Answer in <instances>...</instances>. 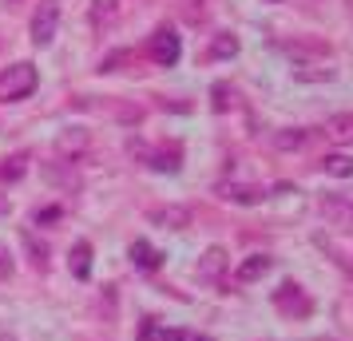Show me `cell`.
Returning a JSON list of instances; mask_svg holds the SVG:
<instances>
[{"mask_svg":"<svg viewBox=\"0 0 353 341\" xmlns=\"http://www.w3.org/2000/svg\"><path fill=\"white\" fill-rule=\"evenodd\" d=\"M36 92V68L32 64H12L0 72V99H24Z\"/></svg>","mask_w":353,"mask_h":341,"instance_id":"obj_1","label":"cell"},{"mask_svg":"<svg viewBox=\"0 0 353 341\" xmlns=\"http://www.w3.org/2000/svg\"><path fill=\"white\" fill-rule=\"evenodd\" d=\"M56 28H60V0H40V8L32 12V44L48 48L56 40Z\"/></svg>","mask_w":353,"mask_h":341,"instance_id":"obj_2","label":"cell"},{"mask_svg":"<svg viewBox=\"0 0 353 341\" xmlns=\"http://www.w3.org/2000/svg\"><path fill=\"white\" fill-rule=\"evenodd\" d=\"M179 56H183V40H179L175 28H155V36H151V60L159 68H175Z\"/></svg>","mask_w":353,"mask_h":341,"instance_id":"obj_3","label":"cell"},{"mask_svg":"<svg viewBox=\"0 0 353 341\" xmlns=\"http://www.w3.org/2000/svg\"><path fill=\"white\" fill-rule=\"evenodd\" d=\"M274 302H278V309H294V313H310V298H302V286H294V282H286V286H282V290H278V298H274Z\"/></svg>","mask_w":353,"mask_h":341,"instance_id":"obj_4","label":"cell"},{"mask_svg":"<svg viewBox=\"0 0 353 341\" xmlns=\"http://www.w3.org/2000/svg\"><path fill=\"white\" fill-rule=\"evenodd\" d=\"M262 274H270V258L266 254H250L246 262H239V270H234V282H258Z\"/></svg>","mask_w":353,"mask_h":341,"instance_id":"obj_5","label":"cell"},{"mask_svg":"<svg viewBox=\"0 0 353 341\" xmlns=\"http://www.w3.org/2000/svg\"><path fill=\"white\" fill-rule=\"evenodd\" d=\"M325 135H330V139H334L337 147L353 143V112H345V115H334V119L325 123Z\"/></svg>","mask_w":353,"mask_h":341,"instance_id":"obj_6","label":"cell"},{"mask_svg":"<svg viewBox=\"0 0 353 341\" xmlns=\"http://www.w3.org/2000/svg\"><path fill=\"white\" fill-rule=\"evenodd\" d=\"M131 262H135L139 270H155V266H159V250L139 238V242H131Z\"/></svg>","mask_w":353,"mask_h":341,"instance_id":"obj_7","label":"cell"},{"mask_svg":"<svg viewBox=\"0 0 353 341\" xmlns=\"http://www.w3.org/2000/svg\"><path fill=\"white\" fill-rule=\"evenodd\" d=\"M321 167H325V175H334V179H353V159H350V155H341V151L325 155Z\"/></svg>","mask_w":353,"mask_h":341,"instance_id":"obj_8","label":"cell"},{"mask_svg":"<svg viewBox=\"0 0 353 341\" xmlns=\"http://www.w3.org/2000/svg\"><path fill=\"white\" fill-rule=\"evenodd\" d=\"M119 17V0H92V24L103 28V24H115Z\"/></svg>","mask_w":353,"mask_h":341,"instance_id":"obj_9","label":"cell"},{"mask_svg":"<svg viewBox=\"0 0 353 341\" xmlns=\"http://www.w3.org/2000/svg\"><path fill=\"white\" fill-rule=\"evenodd\" d=\"M72 274L76 278L92 274V246L88 242H76V250H72Z\"/></svg>","mask_w":353,"mask_h":341,"instance_id":"obj_10","label":"cell"},{"mask_svg":"<svg viewBox=\"0 0 353 341\" xmlns=\"http://www.w3.org/2000/svg\"><path fill=\"white\" fill-rule=\"evenodd\" d=\"M226 56H239V40L230 32H219L210 44V60H226Z\"/></svg>","mask_w":353,"mask_h":341,"instance_id":"obj_11","label":"cell"},{"mask_svg":"<svg viewBox=\"0 0 353 341\" xmlns=\"http://www.w3.org/2000/svg\"><path fill=\"white\" fill-rule=\"evenodd\" d=\"M28 171V155H12V159H4V167H0V179H20Z\"/></svg>","mask_w":353,"mask_h":341,"instance_id":"obj_12","label":"cell"},{"mask_svg":"<svg viewBox=\"0 0 353 341\" xmlns=\"http://www.w3.org/2000/svg\"><path fill=\"white\" fill-rule=\"evenodd\" d=\"M274 143L282 147V151H294V147H302L305 143V131H278V135H274Z\"/></svg>","mask_w":353,"mask_h":341,"instance_id":"obj_13","label":"cell"},{"mask_svg":"<svg viewBox=\"0 0 353 341\" xmlns=\"http://www.w3.org/2000/svg\"><path fill=\"white\" fill-rule=\"evenodd\" d=\"M223 258H226V254L219 250V246H214V250H207V262H203V270H199V274H203V278H214L219 270H223Z\"/></svg>","mask_w":353,"mask_h":341,"instance_id":"obj_14","label":"cell"},{"mask_svg":"<svg viewBox=\"0 0 353 341\" xmlns=\"http://www.w3.org/2000/svg\"><path fill=\"white\" fill-rule=\"evenodd\" d=\"M159 341H214V338H207V333H191V329H167V333H159Z\"/></svg>","mask_w":353,"mask_h":341,"instance_id":"obj_15","label":"cell"},{"mask_svg":"<svg viewBox=\"0 0 353 341\" xmlns=\"http://www.w3.org/2000/svg\"><path fill=\"white\" fill-rule=\"evenodd\" d=\"M226 198H234V203H258V198H262V191H254V187H230V191H226Z\"/></svg>","mask_w":353,"mask_h":341,"instance_id":"obj_16","label":"cell"},{"mask_svg":"<svg viewBox=\"0 0 353 341\" xmlns=\"http://www.w3.org/2000/svg\"><path fill=\"white\" fill-rule=\"evenodd\" d=\"M151 218H155V223H175V227H187V211H155Z\"/></svg>","mask_w":353,"mask_h":341,"instance_id":"obj_17","label":"cell"},{"mask_svg":"<svg viewBox=\"0 0 353 341\" xmlns=\"http://www.w3.org/2000/svg\"><path fill=\"white\" fill-rule=\"evenodd\" d=\"M12 274V254H8V246L0 242V278H8Z\"/></svg>","mask_w":353,"mask_h":341,"instance_id":"obj_18","label":"cell"}]
</instances>
